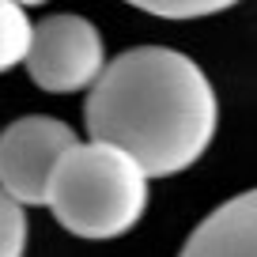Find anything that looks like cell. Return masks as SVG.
I'll list each match as a JSON object with an SVG mask.
<instances>
[{"mask_svg":"<svg viewBox=\"0 0 257 257\" xmlns=\"http://www.w3.org/2000/svg\"><path fill=\"white\" fill-rule=\"evenodd\" d=\"M216 91L193 57L167 46L125 49L87 95L91 144L128 155L144 178L189 170L216 137Z\"/></svg>","mask_w":257,"mask_h":257,"instance_id":"6da1fadb","label":"cell"},{"mask_svg":"<svg viewBox=\"0 0 257 257\" xmlns=\"http://www.w3.org/2000/svg\"><path fill=\"white\" fill-rule=\"evenodd\" d=\"M46 204L76 238H121L148 212V178L106 144H76L49 182Z\"/></svg>","mask_w":257,"mask_h":257,"instance_id":"7a4b0ae2","label":"cell"},{"mask_svg":"<svg viewBox=\"0 0 257 257\" xmlns=\"http://www.w3.org/2000/svg\"><path fill=\"white\" fill-rule=\"evenodd\" d=\"M80 144L64 121L31 113L12 121L0 133V193L12 197L19 208L46 204L49 182H53L61 159Z\"/></svg>","mask_w":257,"mask_h":257,"instance_id":"3957f363","label":"cell"},{"mask_svg":"<svg viewBox=\"0 0 257 257\" xmlns=\"http://www.w3.org/2000/svg\"><path fill=\"white\" fill-rule=\"evenodd\" d=\"M106 68V49L98 31L80 16H49L34 27L27 72L49 95H72L95 87Z\"/></svg>","mask_w":257,"mask_h":257,"instance_id":"277c9868","label":"cell"},{"mask_svg":"<svg viewBox=\"0 0 257 257\" xmlns=\"http://www.w3.org/2000/svg\"><path fill=\"white\" fill-rule=\"evenodd\" d=\"M178 257H257V189H246L208 212Z\"/></svg>","mask_w":257,"mask_h":257,"instance_id":"5b68a950","label":"cell"},{"mask_svg":"<svg viewBox=\"0 0 257 257\" xmlns=\"http://www.w3.org/2000/svg\"><path fill=\"white\" fill-rule=\"evenodd\" d=\"M31 34H34V23L27 19V8H19L12 0H0V72L27 61Z\"/></svg>","mask_w":257,"mask_h":257,"instance_id":"8992f818","label":"cell"},{"mask_svg":"<svg viewBox=\"0 0 257 257\" xmlns=\"http://www.w3.org/2000/svg\"><path fill=\"white\" fill-rule=\"evenodd\" d=\"M137 8L159 19H204L216 12H227L231 4H223V0H140Z\"/></svg>","mask_w":257,"mask_h":257,"instance_id":"52a82bcc","label":"cell"},{"mask_svg":"<svg viewBox=\"0 0 257 257\" xmlns=\"http://www.w3.org/2000/svg\"><path fill=\"white\" fill-rule=\"evenodd\" d=\"M27 253V216L12 197L0 193V257Z\"/></svg>","mask_w":257,"mask_h":257,"instance_id":"ba28073f","label":"cell"}]
</instances>
